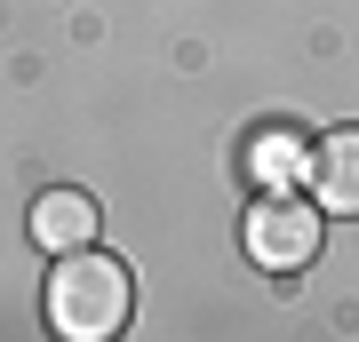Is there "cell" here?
Listing matches in <instances>:
<instances>
[{"instance_id":"cell-4","label":"cell","mask_w":359,"mask_h":342,"mask_svg":"<svg viewBox=\"0 0 359 342\" xmlns=\"http://www.w3.org/2000/svg\"><path fill=\"white\" fill-rule=\"evenodd\" d=\"M96 199L88 191H40L32 199V239L48 247V255H80V247H96Z\"/></svg>"},{"instance_id":"cell-2","label":"cell","mask_w":359,"mask_h":342,"mask_svg":"<svg viewBox=\"0 0 359 342\" xmlns=\"http://www.w3.org/2000/svg\"><path fill=\"white\" fill-rule=\"evenodd\" d=\"M240 239H248V263H256V271L287 279V271H311V255H320V215H311V199L271 191V199L248 207Z\"/></svg>"},{"instance_id":"cell-3","label":"cell","mask_w":359,"mask_h":342,"mask_svg":"<svg viewBox=\"0 0 359 342\" xmlns=\"http://www.w3.org/2000/svg\"><path fill=\"white\" fill-rule=\"evenodd\" d=\"M304 183H311V207L320 215H359V127H335V136L311 143Z\"/></svg>"},{"instance_id":"cell-1","label":"cell","mask_w":359,"mask_h":342,"mask_svg":"<svg viewBox=\"0 0 359 342\" xmlns=\"http://www.w3.org/2000/svg\"><path fill=\"white\" fill-rule=\"evenodd\" d=\"M128 303H136L128 263L80 247V255H56V279H48V303H40V311H48V334L56 342H120Z\"/></svg>"},{"instance_id":"cell-5","label":"cell","mask_w":359,"mask_h":342,"mask_svg":"<svg viewBox=\"0 0 359 342\" xmlns=\"http://www.w3.org/2000/svg\"><path fill=\"white\" fill-rule=\"evenodd\" d=\"M287 152H295V143H280V136H271V143H264V152H256V167H264V176H271V183H280V176H287V167H295Z\"/></svg>"}]
</instances>
